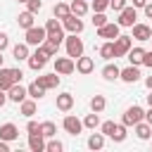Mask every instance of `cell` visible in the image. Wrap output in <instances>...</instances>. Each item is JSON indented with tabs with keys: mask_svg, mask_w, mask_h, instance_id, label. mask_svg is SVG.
<instances>
[{
	"mask_svg": "<svg viewBox=\"0 0 152 152\" xmlns=\"http://www.w3.org/2000/svg\"><path fill=\"white\" fill-rule=\"evenodd\" d=\"M131 48H133L131 36H121V33H119V36L114 38V59H116V57H126Z\"/></svg>",
	"mask_w": 152,
	"mask_h": 152,
	"instance_id": "obj_1",
	"label": "cell"
},
{
	"mask_svg": "<svg viewBox=\"0 0 152 152\" xmlns=\"http://www.w3.org/2000/svg\"><path fill=\"white\" fill-rule=\"evenodd\" d=\"M55 71L62 74V76H69L76 71V59H71L69 55L66 57H55Z\"/></svg>",
	"mask_w": 152,
	"mask_h": 152,
	"instance_id": "obj_2",
	"label": "cell"
},
{
	"mask_svg": "<svg viewBox=\"0 0 152 152\" xmlns=\"http://www.w3.org/2000/svg\"><path fill=\"white\" fill-rule=\"evenodd\" d=\"M45 38H48L45 26H31V28H26V45H36L38 48Z\"/></svg>",
	"mask_w": 152,
	"mask_h": 152,
	"instance_id": "obj_3",
	"label": "cell"
},
{
	"mask_svg": "<svg viewBox=\"0 0 152 152\" xmlns=\"http://www.w3.org/2000/svg\"><path fill=\"white\" fill-rule=\"evenodd\" d=\"M48 59H50V55H48V52L38 45V50H36L33 55H28V66H31L33 71H40V69L48 64Z\"/></svg>",
	"mask_w": 152,
	"mask_h": 152,
	"instance_id": "obj_4",
	"label": "cell"
},
{
	"mask_svg": "<svg viewBox=\"0 0 152 152\" xmlns=\"http://www.w3.org/2000/svg\"><path fill=\"white\" fill-rule=\"evenodd\" d=\"M66 55H69L71 59H76V57H81V55H83V40H81V38H76V33L66 36Z\"/></svg>",
	"mask_w": 152,
	"mask_h": 152,
	"instance_id": "obj_5",
	"label": "cell"
},
{
	"mask_svg": "<svg viewBox=\"0 0 152 152\" xmlns=\"http://www.w3.org/2000/svg\"><path fill=\"white\" fill-rule=\"evenodd\" d=\"M142 116H145L142 107L133 104V107H128V109L124 112V119H121V124H126V126H135L138 121H142Z\"/></svg>",
	"mask_w": 152,
	"mask_h": 152,
	"instance_id": "obj_6",
	"label": "cell"
},
{
	"mask_svg": "<svg viewBox=\"0 0 152 152\" xmlns=\"http://www.w3.org/2000/svg\"><path fill=\"white\" fill-rule=\"evenodd\" d=\"M135 19H138V12H135V7H124L121 12H119V19H116V24L119 26H133L135 24Z\"/></svg>",
	"mask_w": 152,
	"mask_h": 152,
	"instance_id": "obj_7",
	"label": "cell"
},
{
	"mask_svg": "<svg viewBox=\"0 0 152 152\" xmlns=\"http://www.w3.org/2000/svg\"><path fill=\"white\" fill-rule=\"evenodd\" d=\"M62 126H64V131H66L69 135H78V133L83 131V121H81V119H76V116H71V114H66V116H64Z\"/></svg>",
	"mask_w": 152,
	"mask_h": 152,
	"instance_id": "obj_8",
	"label": "cell"
},
{
	"mask_svg": "<svg viewBox=\"0 0 152 152\" xmlns=\"http://www.w3.org/2000/svg\"><path fill=\"white\" fill-rule=\"evenodd\" d=\"M62 26H64L69 33H76V36L83 31V21H81V17H76V14L64 17V19H62Z\"/></svg>",
	"mask_w": 152,
	"mask_h": 152,
	"instance_id": "obj_9",
	"label": "cell"
},
{
	"mask_svg": "<svg viewBox=\"0 0 152 152\" xmlns=\"http://www.w3.org/2000/svg\"><path fill=\"white\" fill-rule=\"evenodd\" d=\"M119 28H121V26H119L116 21H107L104 26H100V28H97V38H107V40H114V38L119 36Z\"/></svg>",
	"mask_w": 152,
	"mask_h": 152,
	"instance_id": "obj_10",
	"label": "cell"
},
{
	"mask_svg": "<svg viewBox=\"0 0 152 152\" xmlns=\"http://www.w3.org/2000/svg\"><path fill=\"white\" fill-rule=\"evenodd\" d=\"M45 33H48L50 38H57V40L64 38V26L57 21V17H55V19H48V24H45Z\"/></svg>",
	"mask_w": 152,
	"mask_h": 152,
	"instance_id": "obj_11",
	"label": "cell"
},
{
	"mask_svg": "<svg viewBox=\"0 0 152 152\" xmlns=\"http://www.w3.org/2000/svg\"><path fill=\"white\" fill-rule=\"evenodd\" d=\"M26 95H28V93H26V88H24L21 83H12V86L7 88V100H12V102H17V104H19L21 100H26Z\"/></svg>",
	"mask_w": 152,
	"mask_h": 152,
	"instance_id": "obj_12",
	"label": "cell"
},
{
	"mask_svg": "<svg viewBox=\"0 0 152 152\" xmlns=\"http://www.w3.org/2000/svg\"><path fill=\"white\" fill-rule=\"evenodd\" d=\"M119 78H121V81H126V83H135V81H140V69H138L135 64H131V66L121 69Z\"/></svg>",
	"mask_w": 152,
	"mask_h": 152,
	"instance_id": "obj_13",
	"label": "cell"
},
{
	"mask_svg": "<svg viewBox=\"0 0 152 152\" xmlns=\"http://www.w3.org/2000/svg\"><path fill=\"white\" fill-rule=\"evenodd\" d=\"M17 138H19V128H17L14 124H2V126H0V140L12 142V140H17Z\"/></svg>",
	"mask_w": 152,
	"mask_h": 152,
	"instance_id": "obj_14",
	"label": "cell"
},
{
	"mask_svg": "<svg viewBox=\"0 0 152 152\" xmlns=\"http://www.w3.org/2000/svg\"><path fill=\"white\" fill-rule=\"evenodd\" d=\"M131 28H133L131 38H135V40H150V36H152V28L147 24H133Z\"/></svg>",
	"mask_w": 152,
	"mask_h": 152,
	"instance_id": "obj_15",
	"label": "cell"
},
{
	"mask_svg": "<svg viewBox=\"0 0 152 152\" xmlns=\"http://www.w3.org/2000/svg\"><path fill=\"white\" fill-rule=\"evenodd\" d=\"M93 69H95L93 57H83V55H81V57H76V71H78V74H83V76H86V74H90Z\"/></svg>",
	"mask_w": 152,
	"mask_h": 152,
	"instance_id": "obj_16",
	"label": "cell"
},
{
	"mask_svg": "<svg viewBox=\"0 0 152 152\" xmlns=\"http://www.w3.org/2000/svg\"><path fill=\"white\" fill-rule=\"evenodd\" d=\"M36 81H38L45 90H50V88H57V86H59V76H57V71H55V74H43V76H38Z\"/></svg>",
	"mask_w": 152,
	"mask_h": 152,
	"instance_id": "obj_17",
	"label": "cell"
},
{
	"mask_svg": "<svg viewBox=\"0 0 152 152\" xmlns=\"http://www.w3.org/2000/svg\"><path fill=\"white\" fill-rule=\"evenodd\" d=\"M71 107H74V95H71V93L57 95V109H59V112H69Z\"/></svg>",
	"mask_w": 152,
	"mask_h": 152,
	"instance_id": "obj_18",
	"label": "cell"
},
{
	"mask_svg": "<svg viewBox=\"0 0 152 152\" xmlns=\"http://www.w3.org/2000/svg\"><path fill=\"white\" fill-rule=\"evenodd\" d=\"M28 147H31V152H43V150H45L43 133H31V135H28Z\"/></svg>",
	"mask_w": 152,
	"mask_h": 152,
	"instance_id": "obj_19",
	"label": "cell"
},
{
	"mask_svg": "<svg viewBox=\"0 0 152 152\" xmlns=\"http://www.w3.org/2000/svg\"><path fill=\"white\" fill-rule=\"evenodd\" d=\"M59 43H62V40H57V38H50V36H48V38L40 43V48H43L50 57H55V55H57V50H59Z\"/></svg>",
	"mask_w": 152,
	"mask_h": 152,
	"instance_id": "obj_20",
	"label": "cell"
},
{
	"mask_svg": "<svg viewBox=\"0 0 152 152\" xmlns=\"http://www.w3.org/2000/svg\"><path fill=\"white\" fill-rule=\"evenodd\" d=\"M12 83H14L12 69H7V66H0V88H2V90H7Z\"/></svg>",
	"mask_w": 152,
	"mask_h": 152,
	"instance_id": "obj_21",
	"label": "cell"
},
{
	"mask_svg": "<svg viewBox=\"0 0 152 152\" xmlns=\"http://www.w3.org/2000/svg\"><path fill=\"white\" fill-rule=\"evenodd\" d=\"M126 57H128V62H131V64L140 66V64H142V57H145V50H142V48H131Z\"/></svg>",
	"mask_w": 152,
	"mask_h": 152,
	"instance_id": "obj_22",
	"label": "cell"
},
{
	"mask_svg": "<svg viewBox=\"0 0 152 152\" xmlns=\"http://www.w3.org/2000/svg\"><path fill=\"white\" fill-rule=\"evenodd\" d=\"M19 109H21V114H24V116H28V119H31V116L36 114V109H38V107H36V100L31 97V100H21V102H19Z\"/></svg>",
	"mask_w": 152,
	"mask_h": 152,
	"instance_id": "obj_23",
	"label": "cell"
},
{
	"mask_svg": "<svg viewBox=\"0 0 152 152\" xmlns=\"http://www.w3.org/2000/svg\"><path fill=\"white\" fill-rule=\"evenodd\" d=\"M135 135H138L140 140H147V138L152 135V126H150L147 121H138V124H135Z\"/></svg>",
	"mask_w": 152,
	"mask_h": 152,
	"instance_id": "obj_24",
	"label": "cell"
},
{
	"mask_svg": "<svg viewBox=\"0 0 152 152\" xmlns=\"http://www.w3.org/2000/svg\"><path fill=\"white\" fill-rule=\"evenodd\" d=\"M12 55H14V59H17V62L28 59V45H26V43H17V45L12 48Z\"/></svg>",
	"mask_w": 152,
	"mask_h": 152,
	"instance_id": "obj_25",
	"label": "cell"
},
{
	"mask_svg": "<svg viewBox=\"0 0 152 152\" xmlns=\"http://www.w3.org/2000/svg\"><path fill=\"white\" fill-rule=\"evenodd\" d=\"M26 93H28V97H33V100H40V97L45 95V88H43V86H40L38 81H33V83H28Z\"/></svg>",
	"mask_w": 152,
	"mask_h": 152,
	"instance_id": "obj_26",
	"label": "cell"
},
{
	"mask_svg": "<svg viewBox=\"0 0 152 152\" xmlns=\"http://www.w3.org/2000/svg\"><path fill=\"white\" fill-rule=\"evenodd\" d=\"M69 10H71V14H76V17H83V14L88 12V2H86V0H74V2L69 5Z\"/></svg>",
	"mask_w": 152,
	"mask_h": 152,
	"instance_id": "obj_27",
	"label": "cell"
},
{
	"mask_svg": "<svg viewBox=\"0 0 152 152\" xmlns=\"http://www.w3.org/2000/svg\"><path fill=\"white\" fill-rule=\"evenodd\" d=\"M17 21H19V26H21L24 31H26V28H31V26H33V12H28V10H26V12H21V14L17 17Z\"/></svg>",
	"mask_w": 152,
	"mask_h": 152,
	"instance_id": "obj_28",
	"label": "cell"
},
{
	"mask_svg": "<svg viewBox=\"0 0 152 152\" xmlns=\"http://www.w3.org/2000/svg\"><path fill=\"white\" fill-rule=\"evenodd\" d=\"M100 57L102 59H114V40H107L100 45Z\"/></svg>",
	"mask_w": 152,
	"mask_h": 152,
	"instance_id": "obj_29",
	"label": "cell"
},
{
	"mask_svg": "<svg viewBox=\"0 0 152 152\" xmlns=\"http://www.w3.org/2000/svg\"><path fill=\"white\" fill-rule=\"evenodd\" d=\"M119 74H121V69H119L116 64H107V66L102 69V76H104L107 81H116V78H119Z\"/></svg>",
	"mask_w": 152,
	"mask_h": 152,
	"instance_id": "obj_30",
	"label": "cell"
},
{
	"mask_svg": "<svg viewBox=\"0 0 152 152\" xmlns=\"http://www.w3.org/2000/svg\"><path fill=\"white\" fill-rule=\"evenodd\" d=\"M104 107H107L104 95H93V97H90V109H93V112H97V114H100Z\"/></svg>",
	"mask_w": 152,
	"mask_h": 152,
	"instance_id": "obj_31",
	"label": "cell"
},
{
	"mask_svg": "<svg viewBox=\"0 0 152 152\" xmlns=\"http://www.w3.org/2000/svg\"><path fill=\"white\" fill-rule=\"evenodd\" d=\"M109 138H112L114 142H124V140H126V124H116Z\"/></svg>",
	"mask_w": 152,
	"mask_h": 152,
	"instance_id": "obj_32",
	"label": "cell"
},
{
	"mask_svg": "<svg viewBox=\"0 0 152 152\" xmlns=\"http://www.w3.org/2000/svg\"><path fill=\"white\" fill-rule=\"evenodd\" d=\"M88 147H90V150H102V147H104V135H102V133H93V135L88 138Z\"/></svg>",
	"mask_w": 152,
	"mask_h": 152,
	"instance_id": "obj_33",
	"label": "cell"
},
{
	"mask_svg": "<svg viewBox=\"0 0 152 152\" xmlns=\"http://www.w3.org/2000/svg\"><path fill=\"white\" fill-rule=\"evenodd\" d=\"M52 14H55V17L62 21L64 17H69V14H71V10H69V5H64V2H57V5L52 7Z\"/></svg>",
	"mask_w": 152,
	"mask_h": 152,
	"instance_id": "obj_34",
	"label": "cell"
},
{
	"mask_svg": "<svg viewBox=\"0 0 152 152\" xmlns=\"http://www.w3.org/2000/svg\"><path fill=\"white\" fill-rule=\"evenodd\" d=\"M40 133H43V138H55L57 126H55L52 121H43V124H40Z\"/></svg>",
	"mask_w": 152,
	"mask_h": 152,
	"instance_id": "obj_35",
	"label": "cell"
},
{
	"mask_svg": "<svg viewBox=\"0 0 152 152\" xmlns=\"http://www.w3.org/2000/svg\"><path fill=\"white\" fill-rule=\"evenodd\" d=\"M83 126H86V128H97V126H100V116H97V112L88 114V116L83 119Z\"/></svg>",
	"mask_w": 152,
	"mask_h": 152,
	"instance_id": "obj_36",
	"label": "cell"
},
{
	"mask_svg": "<svg viewBox=\"0 0 152 152\" xmlns=\"http://www.w3.org/2000/svg\"><path fill=\"white\" fill-rule=\"evenodd\" d=\"M24 5H26V10L33 12V14H38V12L43 10V0H26Z\"/></svg>",
	"mask_w": 152,
	"mask_h": 152,
	"instance_id": "obj_37",
	"label": "cell"
},
{
	"mask_svg": "<svg viewBox=\"0 0 152 152\" xmlns=\"http://www.w3.org/2000/svg\"><path fill=\"white\" fill-rule=\"evenodd\" d=\"M104 24H107L104 12H93V26H95V28H100V26H104Z\"/></svg>",
	"mask_w": 152,
	"mask_h": 152,
	"instance_id": "obj_38",
	"label": "cell"
},
{
	"mask_svg": "<svg viewBox=\"0 0 152 152\" xmlns=\"http://www.w3.org/2000/svg\"><path fill=\"white\" fill-rule=\"evenodd\" d=\"M45 150H48V152H62V150H64V145H62L59 140H50V142L45 145Z\"/></svg>",
	"mask_w": 152,
	"mask_h": 152,
	"instance_id": "obj_39",
	"label": "cell"
},
{
	"mask_svg": "<svg viewBox=\"0 0 152 152\" xmlns=\"http://www.w3.org/2000/svg\"><path fill=\"white\" fill-rule=\"evenodd\" d=\"M109 7V0H93V12H104Z\"/></svg>",
	"mask_w": 152,
	"mask_h": 152,
	"instance_id": "obj_40",
	"label": "cell"
},
{
	"mask_svg": "<svg viewBox=\"0 0 152 152\" xmlns=\"http://www.w3.org/2000/svg\"><path fill=\"white\" fill-rule=\"evenodd\" d=\"M109 7H112L114 12H121V10L126 7V0H109Z\"/></svg>",
	"mask_w": 152,
	"mask_h": 152,
	"instance_id": "obj_41",
	"label": "cell"
},
{
	"mask_svg": "<svg viewBox=\"0 0 152 152\" xmlns=\"http://www.w3.org/2000/svg\"><path fill=\"white\" fill-rule=\"evenodd\" d=\"M114 126H116L114 121H104V124H102V135H112V131H114Z\"/></svg>",
	"mask_w": 152,
	"mask_h": 152,
	"instance_id": "obj_42",
	"label": "cell"
},
{
	"mask_svg": "<svg viewBox=\"0 0 152 152\" xmlns=\"http://www.w3.org/2000/svg\"><path fill=\"white\" fill-rule=\"evenodd\" d=\"M26 131H28V135H31V133H40V124L28 121V124H26Z\"/></svg>",
	"mask_w": 152,
	"mask_h": 152,
	"instance_id": "obj_43",
	"label": "cell"
},
{
	"mask_svg": "<svg viewBox=\"0 0 152 152\" xmlns=\"http://www.w3.org/2000/svg\"><path fill=\"white\" fill-rule=\"evenodd\" d=\"M142 64L152 69V50H145V57H142Z\"/></svg>",
	"mask_w": 152,
	"mask_h": 152,
	"instance_id": "obj_44",
	"label": "cell"
},
{
	"mask_svg": "<svg viewBox=\"0 0 152 152\" xmlns=\"http://www.w3.org/2000/svg\"><path fill=\"white\" fill-rule=\"evenodd\" d=\"M12 76H14V83H21V78H24V71H21V69H12Z\"/></svg>",
	"mask_w": 152,
	"mask_h": 152,
	"instance_id": "obj_45",
	"label": "cell"
},
{
	"mask_svg": "<svg viewBox=\"0 0 152 152\" xmlns=\"http://www.w3.org/2000/svg\"><path fill=\"white\" fill-rule=\"evenodd\" d=\"M7 45H10V38H7V33H0V52H2Z\"/></svg>",
	"mask_w": 152,
	"mask_h": 152,
	"instance_id": "obj_46",
	"label": "cell"
},
{
	"mask_svg": "<svg viewBox=\"0 0 152 152\" xmlns=\"http://www.w3.org/2000/svg\"><path fill=\"white\" fill-rule=\"evenodd\" d=\"M142 10H145V17H147V19H152V2H145V7H142Z\"/></svg>",
	"mask_w": 152,
	"mask_h": 152,
	"instance_id": "obj_47",
	"label": "cell"
},
{
	"mask_svg": "<svg viewBox=\"0 0 152 152\" xmlns=\"http://www.w3.org/2000/svg\"><path fill=\"white\" fill-rule=\"evenodd\" d=\"M142 119H145V121H147V124H150V126H152V107H150V109H147V112H145V116H142Z\"/></svg>",
	"mask_w": 152,
	"mask_h": 152,
	"instance_id": "obj_48",
	"label": "cell"
},
{
	"mask_svg": "<svg viewBox=\"0 0 152 152\" xmlns=\"http://www.w3.org/2000/svg\"><path fill=\"white\" fill-rule=\"evenodd\" d=\"M5 102H7V90H2V88H0V107H2Z\"/></svg>",
	"mask_w": 152,
	"mask_h": 152,
	"instance_id": "obj_49",
	"label": "cell"
},
{
	"mask_svg": "<svg viewBox=\"0 0 152 152\" xmlns=\"http://www.w3.org/2000/svg\"><path fill=\"white\" fill-rule=\"evenodd\" d=\"M147 0H133V7H145Z\"/></svg>",
	"mask_w": 152,
	"mask_h": 152,
	"instance_id": "obj_50",
	"label": "cell"
},
{
	"mask_svg": "<svg viewBox=\"0 0 152 152\" xmlns=\"http://www.w3.org/2000/svg\"><path fill=\"white\" fill-rule=\"evenodd\" d=\"M145 86H147V88L152 90V76H147V78H145Z\"/></svg>",
	"mask_w": 152,
	"mask_h": 152,
	"instance_id": "obj_51",
	"label": "cell"
},
{
	"mask_svg": "<svg viewBox=\"0 0 152 152\" xmlns=\"http://www.w3.org/2000/svg\"><path fill=\"white\" fill-rule=\"evenodd\" d=\"M147 104L152 107V90H150V95H147Z\"/></svg>",
	"mask_w": 152,
	"mask_h": 152,
	"instance_id": "obj_52",
	"label": "cell"
},
{
	"mask_svg": "<svg viewBox=\"0 0 152 152\" xmlns=\"http://www.w3.org/2000/svg\"><path fill=\"white\" fill-rule=\"evenodd\" d=\"M2 59H5V57H2V52H0V66H2Z\"/></svg>",
	"mask_w": 152,
	"mask_h": 152,
	"instance_id": "obj_53",
	"label": "cell"
},
{
	"mask_svg": "<svg viewBox=\"0 0 152 152\" xmlns=\"http://www.w3.org/2000/svg\"><path fill=\"white\" fill-rule=\"evenodd\" d=\"M17 2H26V0H17Z\"/></svg>",
	"mask_w": 152,
	"mask_h": 152,
	"instance_id": "obj_54",
	"label": "cell"
},
{
	"mask_svg": "<svg viewBox=\"0 0 152 152\" xmlns=\"http://www.w3.org/2000/svg\"><path fill=\"white\" fill-rule=\"evenodd\" d=\"M150 40H152V36H150Z\"/></svg>",
	"mask_w": 152,
	"mask_h": 152,
	"instance_id": "obj_55",
	"label": "cell"
}]
</instances>
